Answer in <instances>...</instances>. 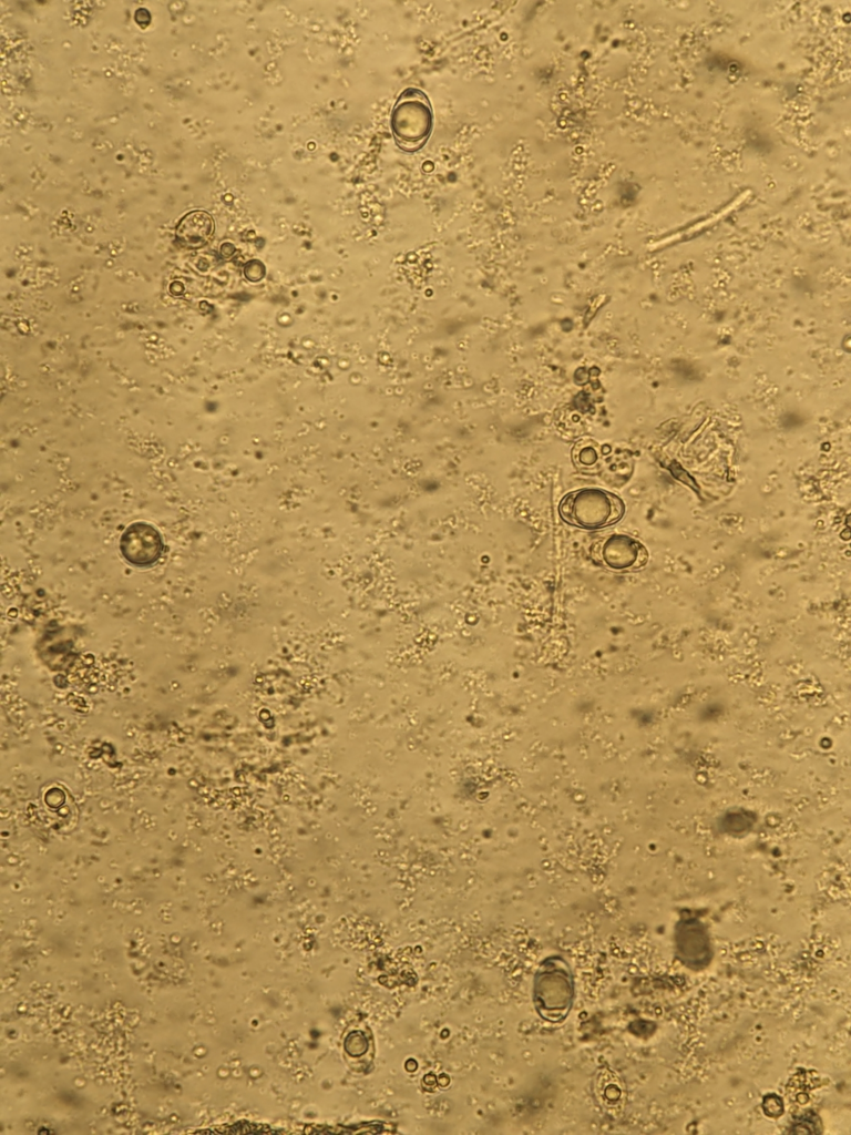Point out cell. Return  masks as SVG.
<instances>
[{
	"mask_svg": "<svg viewBox=\"0 0 851 1135\" xmlns=\"http://www.w3.org/2000/svg\"><path fill=\"white\" fill-rule=\"evenodd\" d=\"M214 229L213 217L205 211L196 209L188 212L180 219L175 235L184 247L196 249L211 241Z\"/></svg>",
	"mask_w": 851,
	"mask_h": 1135,
	"instance_id": "52a82bcc",
	"label": "cell"
},
{
	"mask_svg": "<svg viewBox=\"0 0 851 1135\" xmlns=\"http://www.w3.org/2000/svg\"><path fill=\"white\" fill-rule=\"evenodd\" d=\"M574 999V978L568 963L558 955L545 958L533 978L532 1003L535 1012L546 1022H562L570 1014Z\"/></svg>",
	"mask_w": 851,
	"mask_h": 1135,
	"instance_id": "6da1fadb",
	"label": "cell"
},
{
	"mask_svg": "<svg viewBox=\"0 0 851 1135\" xmlns=\"http://www.w3.org/2000/svg\"><path fill=\"white\" fill-rule=\"evenodd\" d=\"M120 550L123 558L139 568L155 564L164 551V542L160 532L150 523L134 522L120 538Z\"/></svg>",
	"mask_w": 851,
	"mask_h": 1135,
	"instance_id": "5b68a950",
	"label": "cell"
},
{
	"mask_svg": "<svg viewBox=\"0 0 851 1135\" xmlns=\"http://www.w3.org/2000/svg\"><path fill=\"white\" fill-rule=\"evenodd\" d=\"M591 558L598 566L615 573H634L649 561L646 545L627 533H612L591 546Z\"/></svg>",
	"mask_w": 851,
	"mask_h": 1135,
	"instance_id": "277c9868",
	"label": "cell"
},
{
	"mask_svg": "<svg viewBox=\"0 0 851 1135\" xmlns=\"http://www.w3.org/2000/svg\"><path fill=\"white\" fill-rule=\"evenodd\" d=\"M390 129L397 146L409 153L421 150L433 129V111L428 95L418 88H407L398 96L390 116Z\"/></svg>",
	"mask_w": 851,
	"mask_h": 1135,
	"instance_id": "3957f363",
	"label": "cell"
},
{
	"mask_svg": "<svg viewBox=\"0 0 851 1135\" xmlns=\"http://www.w3.org/2000/svg\"><path fill=\"white\" fill-rule=\"evenodd\" d=\"M626 512L623 499L603 488H581L564 494L558 503L560 518L577 529L596 531L619 522Z\"/></svg>",
	"mask_w": 851,
	"mask_h": 1135,
	"instance_id": "7a4b0ae2",
	"label": "cell"
},
{
	"mask_svg": "<svg viewBox=\"0 0 851 1135\" xmlns=\"http://www.w3.org/2000/svg\"><path fill=\"white\" fill-rule=\"evenodd\" d=\"M762 1107H763L765 1113L768 1116L775 1117V1118L780 1116L782 1114V1112H783L782 1101H781L780 1097H778L776 1095H768V1096H766L765 1100H763V1103H762Z\"/></svg>",
	"mask_w": 851,
	"mask_h": 1135,
	"instance_id": "ba28073f",
	"label": "cell"
},
{
	"mask_svg": "<svg viewBox=\"0 0 851 1135\" xmlns=\"http://www.w3.org/2000/svg\"><path fill=\"white\" fill-rule=\"evenodd\" d=\"M676 943L679 959L688 968L699 970L710 962L709 938L698 922L688 921L678 927Z\"/></svg>",
	"mask_w": 851,
	"mask_h": 1135,
	"instance_id": "8992f818",
	"label": "cell"
}]
</instances>
